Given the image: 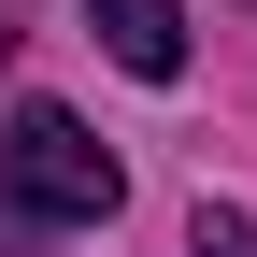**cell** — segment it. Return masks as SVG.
Returning a JSON list of instances; mask_svg holds the SVG:
<instances>
[{"instance_id":"cell-3","label":"cell","mask_w":257,"mask_h":257,"mask_svg":"<svg viewBox=\"0 0 257 257\" xmlns=\"http://www.w3.org/2000/svg\"><path fill=\"white\" fill-rule=\"evenodd\" d=\"M186 257H257V243H243V214H214V200H200V229H186Z\"/></svg>"},{"instance_id":"cell-4","label":"cell","mask_w":257,"mask_h":257,"mask_svg":"<svg viewBox=\"0 0 257 257\" xmlns=\"http://www.w3.org/2000/svg\"><path fill=\"white\" fill-rule=\"evenodd\" d=\"M0 57H15V15H0Z\"/></svg>"},{"instance_id":"cell-1","label":"cell","mask_w":257,"mask_h":257,"mask_svg":"<svg viewBox=\"0 0 257 257\" xmlns=\"http://www.w3.org/2000/svg\"><path fill=\"white\" fill-rule=\"evenodd\" d=\"M114 200H128V172L86 143V114L29 100L15 128H0V257H29V243H57V229H100Z\"/></svg>"},{"instance_id":"cell-2","label":"cell","mask_w":257,"mask_h":257,"mask_svg":"<svg viewBox=\"0 0 257 257\" xmlns=\"http://www.w3.org/2000/svg\"><path fill=\"white\" fill-rule=\"evenodd\" d=\"M86 15H100V43H114L143 86H172V72H186V15H172V0H86Z\"/></svg>"}]
</instances>
